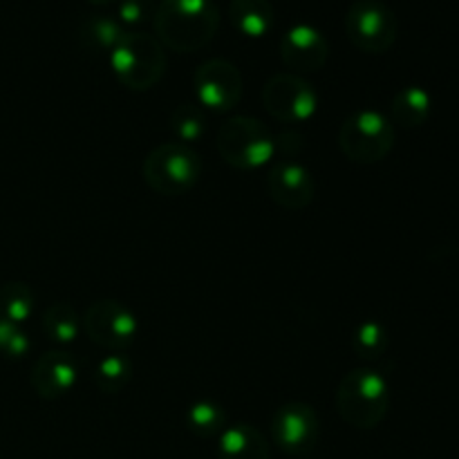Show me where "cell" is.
I'll return each instance as SVG.
<instances>
[{
	"mask_svg": "<svg viewBox=\"0 0 459 459\" xmlns=\"http://www.w3.org/2000/svg\"><path fill=\"white\" fill-rule=\"evenodd\" d=\"M152 25L161 45L179 54L197 52L218 34L220 9L215 0H160Z\"/></svg>",
	"mask_w": 459,
	"mask_h": 459,
	"instance_id": "1",
	"label": "cell"
},
{
	"mask_svg": "<svg viewBox=\"0 0 459 459\" xmlns=\"http://www.w3.org/2000/svg\"><path fill=\"white\" fill-rule=\"evenodd\" d=\"M390 408V385L384 375L368 368L350 370L336 388V411L357 430H372L384 421Z\"/></svg>",
	"mask_w": 459,
	"mask_h": 459,
	"instance_id": "2",
	"label": "cell"
},
{
	"mask_svg": "<svg viewBox=\"0 0 459 459\" xmlns=\"http://www.w3.org/2000/svg\"><path fill=\"white\" fill-rule=\"evenodd\" d=\"M164 45L146 31H126L110 52V67L121 85L130 90H151L166 72Z\"/></svg>",
	"mask_w": 459,
	"mask_h": 459,
	"instance_id": "3",
	"label": "cell"
},
{
	"mask_svg": "<svg viewBox=\"0 0 459 459\" xmlns=\"http://www.w3.org/2000/svg\"><path fill=\"white\" fill-rule=\"evenodd\" d=\"M143 179L160 195H184L202 178V157L193 146L166 142L152 148L143 160Z\"/></svg>",
	"mask_w": 459,
	"mask_h": 459,
	"instance_id": "4",
	"label": "cell"
},
{
	"mask_svg": "<svg viewBox=\"0 0 459 459\" xmlns=\"http://www.w3.org/2000/svg\"><path fill=\"white\" fill-rule=\"evenodd\" d=\"M215 143L222 160L240 170L260 169L276 152L272 133L255 117H231L224 121L220 126Z\"/></svg>",
	"mask_w": 459,
	"mask_h": 459,
	"instance_id": "5",
	"label": "cell"
},
{
	"mask_svg": "<svg viewBox=\"0 0 459 459\" xmlns=\"http://www.w3.org/2000/svg\"><path fill=\"white\" fill-rule=\"evenodd\" d=\"M394 146V126L377 110H359L339 128V148L354 164H377Z\"/></svg>",
	"mask_w": 459,
	"mask_h": 459,
	"instance_id": "6",
	"label": "cell"
},
{
	"mask_svg": "<svg viewBox=\"0 0 459 459\" xmlns=\"http://www.w3.org/2000/svg\"><path fill=\"white\" fill-rule=\"evenodd\" d=\"M350 43L368 54H384L399 36L397 13L381 0H357L345 13Z\"/></svg>",
	"mask_w": 459,
	"mask_h": 459,
	"instance_id": "7",
	"label": "cell"
},
{
	"mask_svg": "<svg viewBox=\"0 0 459 459\" xmlns=\"http://www.w3.org/2000/svg\"><path fill=\"white\" fill-rule=\"evenodd\" d=\"M263 103L276 121L303 124L318 112V92L300 74L278 72L264 83Z\"/></svg>",
	"mask_w": 459,
	"mask_h": 459,
	"instance_id": "8",
	"label": "cell"
},
{
	"mask_svg": "<svg viewBox=\"0 0 459 459\" xmlns=\"http://www.w3.org/2000/svg\"><path fill=\"white\" fill-rule=\"evenodd\" d=\"M83 330L92 343L108 350L130 348L139 336V321L119 300L103 299L88 307L83 316Z\"/></svg>",
	"mask_w": 459,
	"mask_h": 459,
	"instance_id": "9",
	"label": "cell"
},
{
	"mask_svg": "<svg viewBox=\"0 0 459 459\" xmlns=\"http://www.w3.org/2000/svg\"><path fill=\"white\" fill-rule=\"evenodd\" d=\"M318 435H321V421L309 403L290 402L273 412L272 437L287 455H309L316 448Z\"/></svg>",
	"mask_w": 459,
	"mask_h": 459,
	"instance_id": "10",
	"label": "cell"
},
{
	"mask_svg": "<svg viewBox=\"0 0 459 459\" xmlns=\"http://www.w3.org/2000/svg\"><path fill=\"white\" fill-rule=\"evenodd\" d=\"M193 92L197 106H204L213 112L233 110L242 99L240 70L227 58H211L195 70Z\"/></svg>",
	"mask_w": 459,
	"mask_h": 459,
	"instance_id": "11",
	"label": "cell"
},
{
	"mask_svg": "<svg viewBox=\"0 0 459 459\" xmlns=\"http://www.w3.org/2000/svg\"><path fill=\"white\" fill-rule=\"evenodd\" d=\"M281 58L294 74L318 72L330 58V43L318 27L309 22H296L282 34Z\"/></svg>",
	"mask_w": 459,
	"mask_h": 459,
	"instance_id": "12",
	"label": "cell"
},
{
	"mask_svg": "<svg viewBox=\"0 0 459 459\" xmlns=\"http://www.w3.org/2000/svg\"><path fill=\"white\" fill-rule=\"evenodd\" d=\"M267 191L278 206L300 211L309 206L316 195V179L294 160H281L267 175Z\"/></svg>",
	"mask_w": 459,
	"mask_h": 459,
	"instance_id": "13",
	"label": "cell"
},
{
	"mask_svg": "<svg viewBox=\"0 0 459 459\" xmlns=\"http://www.w3.org/2000/svg\"><path fill=\"white\" fill-rule=\"evenodd\" d=\"M76 379H79V366L65 352H45L43 357L36 359L30 377L31 388L48 402L65 397L74 388Z\"/></svg>",
	"mask_w": 459,
	"mask_h": 459,
	"instance_id": "14",
	"label": "cell"
},
{
	"mask_svg": "<svg viewBox=\"0 0 459 459\" xmlns=\"http://www.w3.org/2000/svg\"><path fill=\"white\" fill-rule=\"evenodd\" d=\"M220 459H269L264 435L251 424H236L224 429L218 439Z\"/></svg>",
	"mask_w": 459,
	"mask_h": 459,
	"instance_id": "15",
	"label": "cell"
},
{
	"mask_svg": "<svg viewBox=\"0 0 459 459\" xmlns=\"http://www.w3.org/2000/svg\"><path fill=\"white\" fill-rule=\"evenodd\" d=\"M229 18L242 36L263 39L272 31L276 13H273L272 0H231Z\"/></svg>",
	"mask_w": 459,
	"mask_h": 459,
	"instance_id": "16",
	"label": "cell"
},
{
	"mask_svg": "<svg viewBox=\"0 0 459 459\" xmlns=\"http://www.w3.org/2000/svg\"><path fill=\"white\" fill-rule=\"evenodd\" d=\"M430 115V94L420 85H406L399 90L390 103V117L403 128H417Z\"/></svg>",
	"mask_w": 459,
	"mask_h": 459,
	"instance_id": "17",
	"label": "cell"
},
{
	"mask_svg": "<svg viewBox=\"0 0 459 459\" xmlns=\"http://www.w3.org/2000/svg\"><path fill=\"white\" fill-rule=\"evenodd\" d=\"M83 323L72 305L54 303L52 307L45 309L43 314V332L58 345L74 343L81 336Z\"/></svg>",
	"mask_w": 459,
	"mask_h": 459,
	"instance_id": "18",
	"label": "cell"
},
{
	"mask_svg": "<svg viewBox=\"0 0 459 459\" xmlns=\"http://www.w3.org/2000/svg\"><path fill=\"white\" fill-rule=\"evenodd\" d=\"M124 25L110 16H92L81 25V39H83L85 48H90L92 52L110 54L117 43L124 39Z\"/></svg>",
	"mask_w": 459,
	"mask_h": 459,
	"instance_id": "19",
	"label": "cell"
},
{
	"mask_svg": "<svg viewBox=\"0 0 459 459\" xmlns=\"http://www.w3.org/2000/svg\"><path fill=\"white\" fill-rule=\"evenodd\" d=\"M34 291L25 282H7L0 287V318L25 325L34 314Z\"/></svg>",
	"mask_w": 459,
	"mask_h": 459,
	"instance_id": "20",
	"label": "cell"
},
{
	"mask_svg": "<svg viewBox=\"0 0 459 459\" xmlns=\"http://www.w3.org/2000/svg\"><path fill=\"white\" fill-rule=\"evenodd\" d=\"M133 379V361L126 354H108L94 370V385L106 394H117Z\"/></svg>",
	"mask_w": 459,
	"mask_h": 459,
	"instance_id": "21",
	"label": "cell"
},
{
	"mask_svg": "<svg viewBox=\"0 0 459 459\" xmlns=\"http://www.w3.org/2000/svg\"><path fill=\"white\" fill-rule=\"evenodd\" d=\"M188 429L197 435V437H215L222 435L224 424H227V415L222 408L211 399H200L188 408Z\"/></svg>",
	"mask_w": 459,
	"mask_h": 459,
	"instance_id": "22",
	"label": "cell"
},
{
	"mask_svg": "<svg viewBox=\"0 0 459 459\" xmlns=\"http://www.w3.org/2000/svg\"><path fill=\"white\" fill-rule=\"evenodd\" d=\"M354 352L361 359H377L388 348V330L377 321H366L354 330Z\"/></svg>",
	"mask_w": 459,
	"mask_h": 459,
	"instance_id": "23",
	"label": "cell"
},
{
	"mask_svg": "<svg viewBox=\"0 0 459 459\" xmlns=\"http://www.w3.org/2000/svg\"><path fill=\"white\" fill-rule=\"evenodd\" d=\"M206 130V119L200 112V108L193 106V103H182L178 110L173 112V133L178 134V139L182 143L193 146V142L204 134Z\"/></svg>",
	"mask_w": 459,
	"mask_h": 459,
	"instance_id": "24",
	"label": "cell"
},
{
	"mask_svg": "<svg viewBox=\"0 0 459 459\" xmlns=\"http://www.w3.org/2000/svg\"><path fill=\"white\" fill-rule=\"evenodd\" d=\"M31 350L30 336L25 334L22 325L9 323L0 318V352L7 359H22Z\"/></svg>",
	"mask_w": 459,
	"mask_h": 459,
	"instance_id": "25",
	"label": "cell"
},
{
	"mask_svg": "<svg viewBox=\"0 0 459 459\" xmlns=\"http://www.w3.org/2000/svg\"><path fill=\"white\" fill-rule=\"evenodd\" d=\"M157 12V0H119V22L126 27H139L152 22Z\"/></svg>",
	"mask_w": 459,
	"mask_h": 459,
	"instance_id": "26",
	"label": "cell"
},
{
	"mask_svg": "<svg viewBox=\"0 0 459 459\" xmlns=\"http://www.w3.org/2000/svg\"><path fill=\"white\" fill-rule=\"evenodd\" d=\"M90 3H92V4H110V3H115V0H90Z\"/></svg>",
	"mask_w": 459,
	"mask_h": 459,
	"instance_id": "27",
	"label": "cell"
}]
</instances>
